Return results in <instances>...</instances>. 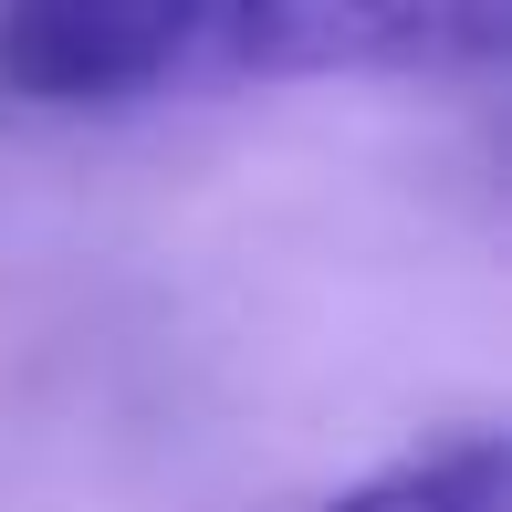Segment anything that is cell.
Listing matches in <instances>:
<instances>
[{"label": "cell", "instance_id": "7a4b0ae2", "mask_svg": "<svg viewBox=\"0 0 512 512\" xmlns=\"http://www.w3.org/2000/svg\"><path fill=\"white\" fill-rule=\"evenodd\" d=\"M199 0H0V84L32 105H136L189 84Z\"/></svg>", "mask_w": 512, "mask_h": 512}, {"label": "cell", "instance_id": "3957f363", "mask_svg": "<svg viewBox=\"0 0 512 512\" xmlns=\"http://www.w3.org/2000/svg\"><path fill=\"white\" fill-rule=\"evenodd\" d=\"M502 492H512V460H502V439L481 429V439L398 460V471H366L356 492H335L314 512H502Z\"/></svg>", "mask_w": 512, "mask_h": 512}, {"label": "cell", "instance_id": "6da1fadb", "mask_svg": "<svg viewBox=\"0 0 512 512\" xmlns=\"http://www.w3.org/2000/svg\"><path fill=\"white\" fill-rule=\"evenodd\" d=\"M502 53V0H199L189 84L460 74Z\"/></svg>", "mask_w": 512, "mask_h": 512}]
</instances>
